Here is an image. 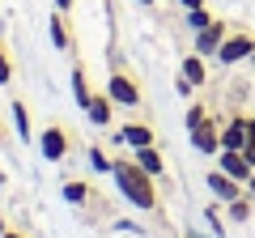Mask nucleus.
<instances>
[{"mask_svg": "<svg viewBox=\"0 0 255 238\" xmlns=\"http://www.w3.org/2000/svg\"><path fill=\"white\" fill-rule=\"evenodd\" d=\"M51 4H55V9H60V13H68V9H73V4H77V0H51Z\"/></svg>", "mask_w": 255, "mask_h": 238, "instance_id": "a878e982", "label": "nucleus"}, {"mask_svg": "<svg viewBox=\"0 0 255 238\" xmlns=\"http://www.w3.org/2000/svg\"><path fill=\"white\" fill-rule=\"evenodd\" d=\"M255 55V34H247V30H230V38L217 47V60L221 68H234V64H243V60H251Z\"/></svg>", "mask_w": 255, "mask_h": 238, "instance_id": "f03ea898", "label": "nucleus"}, {"mask_svg": "<svg viewBox=\"0 0 255 238\" xmlns=\"http://www.w3.org/2000/svg\"><path fill=\"white\" fill-rule=\"evenodd\" d=\"M4 230H9V226H4V217H0V234H4Z\"/></svg>", "mask_w": 255, "mask_h": 238, "instance_id": "c756f323", "label": "nucleus"}, {"mask_svg": "<svg viewBox=\"0 0 255 238\" xmlns=\"http://www.w3.org/2000/svg\"><path fill=\"white\" fill-rule=\"evenodd\" d=\"M115 230H119V234H132V238H145V226H140V221H132V217H119Z\"/></svg>", "mask_w": 255, "mask_h": 238, "instance_id": "412c9836", "label": "nucleus"}, {"mask_svg": "<svg viewBox=\"0 0 255 238\" xmlns=\"http://www.w3.org/2000/svg\"><path fill=\"white\" fill-rule=\"evenodd\" d=\"M0 238H26V234H17V230H4V234H0Z\"/></svg>", "mask_w": 255, "mask_h": 238, "instance_id": "c85d7f7f", "label": "nucleus"}, {"mask_svg": "<svg viewBox=\"0 0 255 238\" xmlns=\"http://www.w3.org/2000/svg\"><path fill=\"white\" fill-rule=\"evenodd\" d=\"M85 119H90L94 128H111V123H115V102H111V94L102 90V94H94L90 98V107H85Z\"/></svg>", "mask_w": 255, "mask_h": 238, "instance_id": "1a4fd4ad", "label": "nucleus"}, {"mask_svg": "<svg viewBox=\"0 0 255 238\" xmlns=\"http://www.w3.org/2000/svg\"><path fill=\"white\" fill-rule=\"evenodd\" d=\"M204 217H209V230H213V234H217V238L226 234V221H221V213H217V209H209V213H204Z\"/></svg>", "mask_w": 255, "mask_h": 238, "instance_id": "5701e85b", "label": "nucleus"}, {"mask_svg": "<svg viewBox=\"0 0 255 238\" xmlns=\"http://www.w3.org/2000/svg\"><path fill=\"white\" fill-rule=\"evenodd\" d=\"M136 4H153V0H136Z\"/></svg>", "mask_w": 255, "mask_h": 238, "instance_id": "7c9ffc66", "label": "nucleus"}, {"mask_svg": "<svg viewBox=\"0 0 255 238\" xmlns=\"http://www.w3.org/2000/svg\"><path fill=\"white\" fill-rule=\"evenodd\" d=\"M226 38H230V21L213 17V21H209L204 30H196V51H200L204 60H209V55H217V47L226 43Z\"/></svg>", "mask_w": 255, "mask_h": 238, "instance_id": "423d86ee", "label": "nucleus"}, {"mask_svg": "<svg viewBox=\"0 0 255 238\" xmlns=\"http://www.w3.org/2000/svg\"><path fill=\"white\" fill-rule=\"evenodd\" d=\"M115 140H119V145H128V149L157 145V136H153V128H149V123H124V128L115 132Z\"/></svg>", "mask_w": 255, "mask_h": 238, "instance_id": "9b49d317", "label": "nucleus"}, {"mask_svg": "<svg viewBox=\"0 0 255 238\" xmlns=\"http://www.w3.org/2000/svg\"><path fill=\"white\" fill-rule=\"evenodd\" d=\"M13 81V64H9V55H4V47H0V90Z\"/></svg>", "mask_w": 255, "mask_h": 238, "instance_id": "4be33fe9", "label": "nucleus"}, {"mask_svg": "<svg viewBox=\"0 0 255 238\" xmlns=\"http://www.w3.org/2000/svg\"><path fill=\"white\" fill-rule=\"evenodd\" d=\"M209 119V111H204V102H187V132L196 128V123H204Z\"/></svg>", "mask_w": 255, "mask_h": 238, "instance_id": "aec40b11", "label": "nucleus"}, {"mask_svg": "<svg viewBox=\"0 0 255 238\" xmlns=\"http://www.w3.org/2000/svg\"><path fill=\"white\" fill-rule=\"evenodd\" d=\"M243 192H247V196H251V200H255V174H251V179H247V187H243Z\"/></svg>", "mask_w": 255, "mask_h": 238, "instance_id": "cd10ccee", "label": "nucleus"}, {"mask_svg": "<svg viewBox=\"0 0 255 238\" xmlns=\"http://www.w3.org/2000/svg\"><path fill=\"white\" fill-rule=\"evenodd\" d=\"M111 179H115L119 196H124L136 213H157V204H162V200H157V179H153V174H145L132 157H115Z\"/></svg>", "mask_w": 255, "mask_h": 238, "instance_id": "f257e3e1", "label": "nucleus"}, {"mask_svg": "<svg viewBox=\"0 0 255 238\" xmlns=\"http://www.w3.org/2000/svg\"><path fill=\"white\" fill-rule=\"evenodd\" d=\"M132 162L140 166L145 174H153V179H166V153L157 145H145V149H132Z\"/></svg>", "mask_w": 255, "mask_h": 238, "instance_id": "9d476101", "label": "nucleus"}, {"mask_svg": "<svg viewBox=\"0 0 255 238\" xmlns=\"http://www.w3.org/2000/svg\"><path fill=\"white\" fill-rule=\"evenodd\" d=\"M174 90H179L183 98H196V85H191V81H187V77H183V73L174 77Z\"/></svg>", "mask_w": 255, "mask_h": 238, "instance_id": "b1692460", "label": "nucleus"}, {"mask_svg": "<svg viewBox=\"0 0 255 238\" xmlns=\"http://www.w3.org/2000/svg\"><path fill=\"white\" fill-rule=\"evenodd\" d=\"M68 94H73V102L77 107H90V98H94V90H90V77H85V68H73L68 73Z\"/></svg>", "mask_w": 255, "mask_h": 238, "instance_id": "4468645a", "label": "nucleus"}, {"mask_svg": "<svg viewBox=\"0 0 255 238\" xmlns=\"http://www.w3.org/2000/svg\"><path fill=\"white\" fill-rule=\"evenodd\" d=\"M204 183H209V192H213V200H217V204H230V200H238V196H243V183H238V179H230L226 170H217V166L209 170V179H204Z\"/></svg>", "mask_w": 255, "mask_h": 238, "instance_id": "0eeeda50", "label": "nucleus"}, {"mask_svg": "<svg viewBox=\"0 0 255 238\" xmlns=\"http://www.w3.org/2000/svg\"><path fill=\"white\" fill-rule=\"evenodd\" d=\"M85 162H90V170H94V174H111V170H115V157H111L107 149H98V145L85 149Z\"/></svg>", "mask_w": 255, "mask_h": 238, "instance_id": "f3484780", "label": "nucleus"}, {"mask_svg": "<svg viewBox=\"0 0 255 238\" xmlns=\"http://www.w3.org/2000/svg\"><path fill=\"white\" fill-rule=\"evenodd\" d=\"M179 73L187 77L196 90H204L209 85V64H204V55L200 51H191V55H183V64H179Z\"/></svg>", "mask_w": 255, "mask_h": 238, "instance_id": "f8f14e48", "label": "nucleus"}, {"mask_svg": "<svg viewBox=\"0 0 255 238\" xmlns=\"http://www.w3.org/2000/svg\"><path fill=\"white\" fill-rule=\"evenodd\" d=\"M183 21H187V30L196 34V30H204V26L213 21V13H209V9H187V17H183Z\"/></svg>", "mask_w": 255, "mask_h": 238, "instance_id": "6ab92c4d", "label": "nucleus"}, {"mask_svg": "<svg viewBox=\"0 0 255 238\" xmlns=\"http://www.w3.org/2000/svg\"><path fill=\"white\" fill-rule=\"evenodd\" d=\"M221 209H226V221L230 226H247V221H251V213H255V200L251 196H238V200H230V204H221Z\"/></svg>", "mask_w": 255, "mask_h": 238, "instance_id": "2eb2a0df", "label": "nucleus"}, {"mask_svg": "<svg viewBox=\"0 0 255 238\" xmlns=\"http://www.w3.org/2000/svg\"><path fill=\"white\" fill-rule=\"evenodd\" d=\"M217 170H226L230 179H238V183L247 187V179L255 174V166L243 157V149H221V153H217Z\"/></svg>", "mask_w": 255, "mask_h": 238, "instance_id": "6e6552de", "label": "nucleus"}, {"mask_svg": "<svg viewBox=\"0 0 255 238\" xmlns=\"http://www.w3.org/2000/svg\"><path fill=\"white\" fill-rule=\"evenodd\" d=\"M183 9H204V0H179Z\"/></svg>", "mask_w": 255, "mask_h": 238, "instance_id": "bb28decb", "label": "nucleus"}, {"mask_svg": "<svg viewBox=\"0 0 255 238\" xmlns=\"http://www.w3.org/2000/svg\"><path fill=\"white\" fill-rule=\"evenodd\" d=\"M9 119H13L17 140H26V145H30V111H26V102H13V107H9Z\"/></svg>", "mask_w": 255, "mask_h": 238, "instance_id": "a211bd4d", "label": "nucleus"}, {"mask_svg": "<svg viewBox=\"0 0 255 238\" xmlns=\"http://www.w3.org/2000/svg\"><path fill=\"white\" fill-rule=\"evenodd\" d=\"M107 94H111V102H115V107H128V111L140 107V85L132 81L128 73H119V68L107 77Z\"/></svg>", "mask_w": 255, "mask_h": 238, "instance_id": "20e7f679", "label": "nucleus"}, {"mask_svg": "<svg viewBox=\"0 0 255 238\" xmlns=\"http://www.w3.org/2000/svg\"><path fill=\"white\" fill-rule=\"evenodd\" d=\"M243 157L255 166V128H251V136H247V145H243Z\"/></svg>", "mask_w": 255, "mask_h": 238, "instance_id": "393cba45", "label": "nucleus"}, {"mask_svg": "<svg viewBox=\"0 0 255 238\" xmlns=\"http://www.w3.org/2000/svg\"><path fill=\"white\" fill-rule=\"evenodd\" d=\"M47 34H51V47H55V51H73V34H68V21H64L60 9L51 13V21H47Z\"/></svg>", "mask_w": 255, "mask_h": 238, "instance_id": "ddd939ff", "label": "nucleus"}, {"mask_svg": "<svg viewBox=\"0 0 255 238\" xmlns=\"http://www.w3.org/2000/svg\"><path fill=\"white\" fill-rule=\"evenodd\" d=\"M187 140H191V149H196L200 157H217L221 153V123L209 115L204 123H196V128L187 132Z\"/></svg>", "mask_w": 255, "mask_h": 238, "instance_id": "7ed1b4c3", "label": "nucleus"}, {"mask_svg": "<svg viewBox=\"0 0 255 238\" xmlns=\"http://www.w3.org/2000/svg\"><path fill=\"white\" fill-rule=\"evenodd\" d=\"M60 192H64V204H73V209L90 204V183H81V179H68V183H64Z\"/></svg>", "mask_w": 255, "mask_h": 238, "instance_id": "dca6fc26", "label": "nucleus"}, {"mask_svg": "<svg viewBox=\"0 0 255 238\" xmlns=\"http://www.w3.org/2000/svg\"><path fill=\"white\" fill-rule=\"evenodd\" d=\"M38 153H43V162H64L68 157V132L60 128V123H47L43 132H38Z\"/></svg>", "mask_w": 255, "mask_h": 238, "instance_id": "39448f33", "label": "nucleus"}]
</instances>
